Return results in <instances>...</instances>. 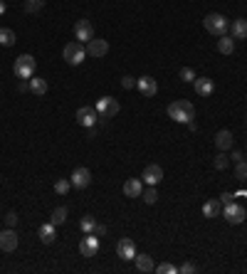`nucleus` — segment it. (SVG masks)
Here are the masks:
<instances>
[{
    "instance_id": "f257e3e1",
    "label": "nucleus",
    "mask_w": 247,
    "mask_h": 274,
    "mask_svg": "<svg viewBox=\"0 0 247 274\" xmlns=\"http://www.w3.org/2000/svg\"><path fill=\"white\" fill-rule=\"evenodd\" d=\"M168 119H173L178 124H188L196 119V106L188 99H178V101L168 104Z\"/></svg>"
},
{
    "instance_id": "f03ea898",
    "label": "nucleus",
    "mask_w": 247,
    "mask_h": 274,
    "mask_svg": "<svg viewBox=\"0 0 247 274\" xmlns=\"http://www.w3.org/2000/svg\"><path fill=\"white\" fill-rule=\"evenodd\" d=\"M203 25H205V30H208L210 35H215V37H223V35L230 30L228 17H225V15H220V12H210V15H205Z\"/></svg>"
},
{
    "instance_id": "7ed1b4c3",
    "label": "nucleus",
    "mask_w": 247,
    "mask_h": 274,
    "mask_svg": "<svg viewBox=\"0 0 247 274\" xmlns=\"http://www.w3.org/2000/svg\"><path fill=\"white\" fill-rule=\"evenodd\" d=\"M62 57H64V62L67 64H72V67H77V64H82L84 62V57H89L87 54V47L82 45V42H67L64 45V49H62Z\"/></svg>"
},
{
    "instance_id": "20e7f679",
    "label": "nucleus",
    "mask_w": 247,
    "mask_h": 274,
    "mask_svg": "<svg viewBox=\"0 0 247 274\" xmlns=\"http://www.w3.org/2000/svg\"><path fill=\"white\" fill-rule=\"evenodd\" d=\"M35 67H37V62H35L32 54H20L12 64V72H15L17 79H30L35 74Z\"/></svg>"
},
{
    "instance_id": "39448f33",
    "label": "nucleus",
    "mask_w": 247,
    "mask_h": 274,
    "mask_svg": "<svg viewBox=\"0 0 247 274\" xmlns=\"http://www.w3.org/2000/svg\"><path fill=\"white\" fill-rule=\"evenodd\" d=\"M97 114H99V119H114L119 111H121V104L114 99V96H101L99 101H97Z\"/></svg>"
},
{
    "instance_id": "423d86ee",
    "label": "nucleus",
    "mask_w": 247,
    "mask_h": 274,
    "mask_svg": "<svg viewBox=\"0 0 247 274\" xmlns=\"http://www.w3.org/2000/svg\"><path fill=\"white\" fill-rule=\"evenodd\" d=\"M245 208L240 205V203H228V205H223V218L230 223V225H240V223H245Z\"/></svg>"
},
{
    "instance_id": "0eeeda50",
    "label": "nucleus",
    "mask_w": 247,
    "mask_h": 274,
    "mask_svg": "<svg viewBox=\"0 0 247 274\" xmlns=\"http://www.w3.org/2000/svg\"><path fill=\"white\" fill-rule=\"evenodd\" d=\"M74 119H77V124H79V126H84V129H94V124H97L99 114H97V109H94V106H82V109H77Z\"/></svg>"
},
{
    "instance_id": "6e6552de",
    "label": "nucleus",
    "mask_w": 247,
    "mask_h": 274,
    "mask_svg": "<svg viewBox=\"0 0 247 274\" xmlns=\"http://www.w3.org/2000/svg\"><path fill=\"white\" fill-rule=\"evenodd\" d=\"M74 37H77V42H89V40H94V25L89 22V20H77V25H74Z\"/></svg>"
},
{
    "instance_id": "1a4fd4ad",
    "label": "nucleus",
    "mask_w": 247,
    "mask_h": 274,
    "mask_svg": "<svg viewBox=\"0 0 247 274\" xmlns=\"http://www.w3.org/2000/svg\"><path fill=\"white\" fill-rule=\"evenodd\" d=\"M79 252L84 255V257H97V252H99V237L97 235H84V240L79 242Z\"/></svg>"
},
{
    "instance_id": "9d476101",
    "label": "nucleus",
    "mask_w": 247,
    "mask_h": 274,
    "mask_svg": "<svg viewBox=\"0 0 247 274\" xmlns=\"http://www.w3.org/2000/svg\"><path fill=\"white\" fill-rule=\"evenodd\" d=\"M161 181H163V168H161L158 163H148V166L144 168V183L158 185Z\"/></svg>"
},
{
    "instance_id": "9b49d317",
    "label": "nucleus",
    "mask_w": 247,
    "mask_h": 274,
    "mask_svg": "<svg viewBox=\"0 0 247 274\" xmlns=\"http://www.w3.org/2000/svg\"><path fill=\"white\" fill-rule=\"evenodd\" d=\"M116 255L126 262V260H134L136 257V245H134V240H129V237H121L119 242H116Z\"/></svg>"
},
{
    "instance_id": "f8f14e48",
    "label": "nucleus",
    "mask_w": 247,
    "mask_h": 274,
    "mask_svg": "<svg viewBox=\"0 0 247 274\" xmlns=\"http://www.w3.org/2000/svg\"><path fill=\"white\" fill-rule=\"evenodd\" d=\"M72 185L74 188H79V190H84L89 183H92V171L89 168H74V173H72Z\"/></svg>"
},
{
    "instance_id": "ddd939ff",
    "label": "nucleus",
    "mask_w": 247,
    "mask_h": 274,
    "mask_svg": "<svg viewBox=\"0 0 247 274\" xmlns=\"http://www.w3.org/2000/svg\"><path fill=\"white\" fill-rule=\"evenodd\" d=\"M17 232L15 230H2L0 232V250L2 252H15L17 250Z\"/></svg>"
},
{
    "instance_id": "4468645a",
    "label": "nucleus",
    "mask_w": 247,
    "mask_h": 274,
    "mask_svg": "<svg viewBox=\"0 0 247 274\" xmlns=\"http://www.w3.org/2000/svg\"><path fill=\"white\" fill-rule=\"evenodd\" d=\"M106 52H109V42L106 40H97L94 37V40L87 42V54L89 57H104Z\"/></svg>"
},
{
    "instance_id": "2eb2a0df",
    "label": "nucleus",
    "mask_w": 247,
    "mask_h": 274,
    "mask_svg": "<svg viewBox=\"0 0 247 274\" xmlns=\"http://www.w3.org/2000/svg\"><path fill=\"white\" fill-rule=\"evenodd\" d=\"M136 89H139L144 96H156L158 84H156V79H153V77H141V79H136Z\"/></svg>"
},
{
    "instance_id": "dca6fc26",
    "label": "nucleus",
    "mask_w": 247,
    "mask_h": 274,
    "mask_svg": "<svg viewBox=\"0 0 247 274\" xmlns=\"http://www.w3.org/2000/svg\"><path fill=\"white\" fill-rule=\"evenodd\" d=\"M193 87H196V94H200V96H210V94L215 91V84H213V79H208V77H196Z\"/></svg>"
},
{
    "instance_id": "f3484780",
    "label": "nucleus",
    "mask_w": 247,
    "mask_h": 274,
    "mask_svg": "<svg viewBox=\"0 0 247 274\" xmlns=\"http://www.w3.org/2000/svg\"><path fill=\"white\" fill-rule=\"evenodd\" d=\"M233 143H235L233 131L223 129V131H218V134H215V146H218L220 151H230V148H233Z\"/></svg>"
},
{
    "instance_id": "a211bd4d",
    "label": "nucleus",
    "mask_w": 247,
    "mask_h": 274,
    "mask_svg": "<svg viewBox=\"0 0 247 274\" xmlns=\"http://www.w3.org/2000/svg\"><path fill=\"white\" fill-rule=\"evenodd\" d=\"M141 193H144V183L139 178H129L124 183V195L126 198H141Z\"/></svg>"
},
{
    "instance_id": "6ab92c4d",
    "label": "nucleus",
    "mask_w": 247,
    "mask_h": 274,
    "mask_svg": "<svg viewBox=\"0 0 247 274\" xmlns=\"http://www.w3.org/2000/svg\"><path fill=\"white\" fill-rule=\"evenodd\" d=\"M230 37H233V40H247V20L245 17H238V20L230 25Z\"/></svg>"
},
{
    "instance_id": "aec40b11",
    "label": "nucleus",
    "mask_w": 247,
    "mask_h": 274,
    "mask_svg": "<svg viewBox=\"0 0 247 274\" xmlns=\"http://www.w3.org/2000/svg\"><path fill=\"white\" fill-rule=\"evenodd\" d=\"M27 89H30L35 96H42V94L47 91V79H45V77H30Z\"/></svg>"
},
{
    "instance_id": "412c9836",
    "label": "nucleus",
    "mask_w": 247,
    "mask_h": 274,
    "mask_svg": "<svg viewBox=\"0 0 247 274\" xmlns=\"http://www.w3.org/2000/svg\"><path fill=\"white\" fill-rule=\"evenodd\" d=\"M134 262H136V270H139V272H156V265H153V260H151L148 255H136Z\"/></svg>"
},
{
    "instance_id": "4be33fe9",
    "label": "nucleus",
    "mask_w": 247,
    "mask_h": 274,
    "mask_svg": "<svg viewBox=\"0 0 247 274\" xmlns=\"http://www.w3.org/2000/svg\"><path fill=\"white\" fill-rule=\"evenodd\" d=\"M218 52H220V54H233V52H235V40H233L230 35H223V37L218 40Z\"/></svg>"
},
{
    "instance_id": "5701e85b",
    "label": "nucleus",
    "mask_w": 247,
    "mask_h": 274,
    "mask_svg": "<svg viewBox=\"0 0 247 274\" xmlns=\"http://www.w3.org/2000/svg\"><path fill=\"white\" fill-rule=\"evenodd\" d=\"M223 213V203L220 200H208L205 205H203V215L205 218H218Z\"/></svg>"
},
{
    "instance_id": "b1692460",
    "label": "nucleus",
    "mask_w": 247,
    "mask_h": 274,
    "mask_svg": "<svg viewBox=\"0 0 247 274\" xmlns=\"http://www.w3.org/2000/svg\"><path fill=\"white\" fill-rule=\"evenodd\" d=\"M54 237H57V235H54V225H52V223H45V225L40 228V240H42L45 245H52Z\"/></svg>"
},
{
    "instance_id": "393cba45",
    "label": "nucleus",
    "mask_w": 247,
    "mask_h": 274,
    "mask_svg": "<svg viewBox=\"0 0 247 274\" xmlns=\"http://www.w3.org/2000/svg\"><path fill=\"white\" fill-rule=\"evenodd\" d=\"M49 223L57 228V225H64L67 223V208H54L52 215H49Z\"/></svg>"
},
{
    "instance_id": "a878e982",
    "label": "nucleus",
    "mask_w": 247,
    "mask_h": 274,
    "mask_svg": "<svg viewBox=\"0 0 247 274\" xmlns=\"http://www.w3.org/2000/svg\"><path fill=\"white\" fill-rule=\"evenodd\" d=\"M17 40H15V32L10 27H0V45L2 47H12Z\"/></svg>"
},
{
    "instance_id": "bb28decb",
    "label": "nucleus",
    "mask_w": 247,
    "mask_h": 274,
    "mask_svg": "<svg viewBox=\"0 0 247 274\" xmlns=\"http://www.w3.org/2000/svg\"><path fill=\"white\" fill-rule=\"evenodd\" d=\"M45 7V0H25V12L27 15H37Z\"/></svg>"
},
{
    "instance_id": "cd10ccee",
    "label": "nucleus",
    "mask_w": 247,
    "mask_h": 274,
    "mask_svg": "<svg viewBox=\"0 0 247 274\" xmlns=\"http://www.w3.org/2000/svg\"><path fill=\"white\" fill-rule=\"evenodd\" d=\"M94 225H97V220H94L92 215H84V218H82V223H79V228H82V232H84V235H89V232L94 230Z\"/></svg>"
},
{
    "instance_id": "c85d7f7f",
    "label": "nucleus",
    "mask_w": 247,
    "mask_h": 274,
    "mask_svg": "<svg viewBox=\"0 0 247 274\" xmlns=\"http://www.w3.org/2000/svg\"><path fill=\"white\" fill-rule=\"evenodd\" d=\"M72 188V181H64V178H59L57 183H54V193L57 195H67V190Z\"/></svg>"
},
{
    "instance_id": "c756f323",
    "label": "nucleus",
    "mask_w": 247,
    "mask_h": 274,
    "mask_svg": "<svg viewBox=\"0 0 247 274\" xmlns=\"http://www.w3.org/2000/svg\"><path fill=\"white\" fill-rule=\"evenodd\" d=\"M141 198H144V203H146V205H153V203L158 200V193H156V188L151 185L148 190H144V193H141Z\"/></svg>"
},
{
    "instance_id": "7c9ffc66",
    "label": "nucleus",
    "mask_w": 247,
    "mask_h": 274,
    "mask_svg": "<svg viewBox=\"0 0 247 274\" xmlns=\"http://www.w3.org/2000/svg\"><path fill=\"white\" fill-rule=\"evenodd\" d=\"M228 163H230V158L225 156V151H220V153L215 156V163H213V166H215L218 171H225V168H228Z\"/></svg>"
},
{
    "instance_id": "2f4dec72",
    "label": "nucleus",
    "mask_w": 247,
    "mask_h": 274,
    "mask_svg": "<svg viewBox=\"0 0 247 274\" xmlns=\"http://www.w3.org/2000/svg\"><path fill=\"white\" fill-rule=\"evenodd\" d=\"M235 178L238 181H247V161H240L235 166Z\"/></svg>"
},
{
    "instance_id": "473e14b6",
    "label": "nucleus",
    "mask_w": 247,
    "mask_h": 274,
    "mask_svg": "<svg viewBox=\"0 0 247 274\" xmlns=\"http://www.w3.org/2000/svg\"><path fill=\"white\" fill-rule=\"evenodd\" d=\"M156 272H158V274H176V272H178V267H176V265H171V262H163V265H158V267H156Z\"/></svg>"
},
{
    "instance_id": "72a5a7b5",
    "label": "nucleus",
    "mask_w": 247,
    "mask_h": 274,
    "mask_svg": "<svg viewBox=\"0 0 247 274\" xmlns=\"http://www.w3.org/2000/svg\"><path fill=\"white\" fill-rule=\"evenodd\" d=\"M181 79H183V82H196V72H193L191 67H183V69H181Z\"/></svg>"
},
{
    "instance_id": "f704fd0d",
    "label": "nucleus",
    "mask_w": 247,
    "mask_h": 274,
    "mask_svg": "<svg viewBox=\"0 0 247 274\" xmlns=\"http://www.w3.org/2000/svg\"><path fill=\"white\" fill-rule=\"evenodd\" d=\"M178 272H183V274H196V272H198V267H196L193 262H183V265L178 267Z\"/></svg>"
},
{
    "instance_id": "c9c22d12",
    "label": "nucleus",
    "mask_w": 247,
    "mask_h": 274,
    "mask_svg": "<svg viewBox=\"0 0 247 274\" xmlns=\"http://www.w3.org/2000/svg\"><path fill=\"white\" fill-rule=\"evenodd\" d=\"M121 87H124V89H134V87H136V79L126 74V77H121Z\"/></svg>"
},
{
    "instance_id": "e433bc0d",
    "label": "nucleus",
    "mask_w": 247,
    "mask_h": 274,
    "mask_svg": "<svg viewBox=\"0 0 247 274\" xmlns=\"http://www.w3.org/2000/svg\"><path fill=\"white\" fill-rule=\"evenodd\" d=\"M220 203H223V205L235 203V193H223V195H220Z\"/></svg>"
},
{
    "instance_id": "4c0bfd02",
    "label": "nucleus",
    "mask_w": 247,
    "mask_h": 274,
    "mask_svg": "<svg viewBox=\"0 0 247 274\" xmlns=\"http://www.w3.org/2000/svg\"><path fill=\"white\" fill-rule=\"evenodd\" d=\"M5 223H7L10 228H15V225H17V213H7V215H5Z\"/></svg>"
},
{
    "instance_id": "58836bf2",
    "label": "nucleus",
    "mask_w": 247,
    "mask_h": 274,
    "mask_svg": "<svg viewBox=\"0 0 247 274\" xmlns=\"http://www.w3.org/2000/svg\"><path fill=\"white\" fill-rule=\"evenodd\" d=\"M92 235H97V237H104V235H106V225H94Z\"/></svg>"
},
{
    "instance_id": "ea45409f",
    "label": "nucleus",
    "mask_w": 247,
    "mask_h": 274,
    "mask_svg": "<svg viewBox=\"0 0 247 274\" xmlns=\"http://www.w3.org/2000/svg\"><path fill=\"white\" fill-rule=\"evenodd\" d=\"M233 161L240 163V161H243V153H240V151H233Z\"/></svg>"
},
{
    "instance_id": "a19ab883",
    "label": "nucleus",
    "mask_w": 247,
    "mask_h": 274,
    "mask_svg": "<svg viewBox=\"0 0 247 274\" xmlns=\"http://www.w3.org/2000/svg\"><path fill=\"white\" fill-rule=\"evenodd\" d=\"M5 7H7V5H5V0H0V15H5Z\"/></svg>"
},
{
    "instance_id": "79ce46f5",
    "label": "nucleus",
    "mask_w": 247,
    "mask_h": 274,
    "mask_svg": "<svg viewBox=\"0 0 247 274\" xmlns=\"http://www.w3.org/2000/svg\"><path fill=\"white\" fill-rule=\"evenodd\" d=\"M235 198H247V190H240V193H235Z\"/></svg>"
}]
</instances>
